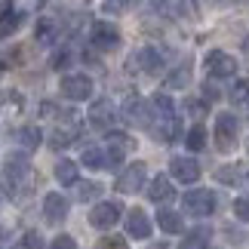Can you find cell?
I'll use <instances>...</instances> for the list:
<instances>
[{"label": "cell", "instance_id": "obj_1", "mask_svg": "<svg viewBox=\"0 0 249 249\" xmlns=\"http://www.w3.org/2000/svg\"><path fill=\"white\" fill-rule=\"evenodd\" d=\"M31 178V157L25 151H13L6 157V166H3V188L9 197H18L22 194V185Z\"/></svg>", "mask_w": 249, "mask_h": 249}, {"label": "cell", "instance_id": "obj_2", "mask_svg": "<svg viewBox=\"0 0 249 249\" xmlns=\"http://www.w3.org/2000/svg\"><path fill=\"white\" fill-rule=\"evenodd\" d=\"M120 117L126 120L129 126H136V129H151L154 126V108H151V102L139 99V95H129V99L123 102Z\"/></svg>", "mask_w": 249, "mask_h": 249}, {"label": "cell", "instance_id": "obj_3", "mask_svg": "<svg viewBox=\"0 0 249 249\" xmlns=\"http://www.w3.org/2000/svg\"><path fill=\"white\" fill-rule=\"evenodd\" d=\"M120 218H123V206L117 200H99V203L92 206V213H89V225L99 228V231H111Z\"/></svg>", "mask_w": 249, "mask_h": 249}, {"label": "cell", "instance_id": "obj_4", "mask_svg": "<svg viewBox=\"0 0 249 249\" xmlns=\"http://www.w3.org/2000/svg\"><path fill=\"white\" fill-rule=\"evenodd\" d=\"M181 203H185V213L203 218V215H213V209H215V194H213L209 188H191Z\"/></svg>", "mask_w": 249, "mask_h": 249}, {"label": "cell", "instance_id": "obj_5", "mask_svg": "<svg viewBox=\"0 0 249 249\" xmlns=\"http://www.w3.org/2000/svg\"><path fill=\"white\" fill-rule=\"evenodd\" d=\"M215 148L222 154H231L237 148V117L234 114H218L215 117Z\"/></svg>", "mask_w": 249, "mask_h": 249}, {"label": "cell", "instance_id": "obj_6", "mask_svg": "<svg viewBox=\"0 0 249 249\" xmlns=\"http://www.w3.org/2000/svg\"><path fill=\"white\" fill-rule=\"evenodd\" d=\"M145 178H148V166L142 163V160H136V163H129V166L117 176L114 188H117L120 194H136L139 188H145Z\"/></svg>", "mask_w": 249, "mask_h": 249}, {"label": "cell", "instance_id": "obj_7", "mask_svg": "<svg viewBox=\"0 0 249 249\" xmlns=\"http://www.w3.org/2000/svg\"><path fill=\"white\" fill-rule=\"evenodd\" d=\"M62 95L71 102H86L92 95V80L86 77V74H65L62 77Z\"/></svg>", "mask_w": 249, "mask_h": 249}, {"label": "cell", "instance_id": "obj_8", "mask_svg": "<svg viewBox=\"0 0 249 249\" xmlns=\"http://www.w3.org/2000/svg\"><path fill=\"white\" fill-rule=\"evenodd\" d=\"M203 65H206L209 77H234L237 74V59L228 55V53H222V50H209Z\"/></svg>", "mask_w": 249, "mask_h": 249}, {"label": "cell", "instance_id": "obj_9", "mask_svg": "<svg viewBox=\"0 0 249 249\" xmlns=\"http://www.w3.org/2000/svg\"><path fill=\"white\" fill-rule=\"evenodd\" d=\"M89 40H92L95 50L111 53V50H117V46H120V31L111 22H95L92 31H89Z\"/></svg>", "mask_w": 249, "mask_h": 249}, {"label": "cell", "instance_id": "obj_10", "mask_svg": "<svg viewBox=\"0 0 249 249\" xmlns=\"http://www.w3.org/2000/svg\"><path fill=\"white\" fill-rule=\"evenodd\" d=\"M163 68V55L154 46H145V50L129 55V71H145V74H160Z\"/></svg>", "mask_w": 249, "mask_h": 249}, {"label": "cell", "instance_id": "obj_11", "mask_svg": "<svg viewBox=\"0 0 249 249\" xmlns=\"http://www.w3.org/2000/svg\"><path fill=\"white\" fill-rule=\"evenodd\" d=\"M169 172H172V178L181 181V185H194V181L200 178V163L194 157H172L169 160Z\"/></svg>", "mask_w": 249, "mask_h": 249}, {"label": "cell", "instance_id": "obj_12", "mask_svg": "<svg viewBox=\"0 0 249 249\" xmlns=\"http://www.w3.org/2000/svg\"><path fill=\"white\" fill-rule=\"evenodd\" d=\"M43 215L50 225H62L65 218H68V200H65L59 191H50V194L43 197Z\"/></svg>", "mask_w": 249, "mask_h": 249}, {"label": "cell", "instance_id": "obj_13", "mask_svg": "<svg viewBox=\"0 0 249 249\" xmlns=\"http://www.w3.org/2000/svg\"><path fill=\"white\" fill-rule=\"evenodd\" d=\"M126 237H136V240H148L151 237V222L139 206L126 213Z\"/></svg>", "mask_w": 249, "mask_h": 249}, {"label": "cell", "instance_id": "obj_14", "mask_svg": "<svg viewBox=\"0 0 249 249\" xmlns=\"http://www.w3.org/2000/svg\"><path fill=\"white\" fill-rule=\"evenodd\" d=\"M22 25V13L16 9L13 0H0V37H9Z\"/></svg>", "mask_w": 249, "mask_h": 249}, {"label": "cell", "instance_id": "obj_15", "mask_svg": "<svg viewBox=\"0 0 249 249\" xmlns=\"http://www.w3.org/2000/svg\"><path fill=\"white\" fill-rule=\"evenodd\" d=\"M176 197V188H172V181L166 176H157V178H151V185H148V200L151 203H169V200Z\"/></svg>", "mask_w": 249, "mask_h": 249}, {"label": "cell", "instance_id": "obj_16", "mask_svg": "<svg viewBox=\"0 0 249 249\" xmlns=\"http://www.w3.org/2000/svg\"><path fill=\"white\" fill-rule=\"evenodd\" d=\"M89 123H92L95 129H102V132H108V129H111V123H114V108H111V102H108V99L95 102L92 108H89Z\"/></svg>", "mask_w": 249, "mask_h": 249}, {"label": "cell", "instance_id": "obj_17", "mask_svg": "<svg viewBox=\"0 0 249 249\" xmlns=\"http://www.w3.org/2000/svg\"><path fill=\"white\" fill-rule=\"evenodd\" d=\"M34 40L43 43V46H50L53 40H59V22L50 18V16H43L40 22H37V28H34Z\"/></svg>", "mask_w": 249, "mask_h": 249}, {"label": "cell", "instance_id": "obj_18", "mask_svg": "<svg viewBox=\"0 0 249 249\" xmlns=\"http://www.w3.org/2000/svg\"><path fill=\"white\" fill-rule=\"evenodd\" d=\"M154 136H157V142H166V145L181 136V123H178L176 114H172V117H163V120L157 123V126H154Z\"/></svg>", "mask_w": 249, "mask_h": 249}, {"label": "cell", "instance_id": "obj_19", "mask_svg": "<svg viewBox=\"0 0 249 249\" xmlns=\"http://www.w3.org/2000/svg\"><path fill=\"white\" fill-rule=\"evenodd\" d=\"M157 225H160V231H166V234H181L185 231V218H181V213H172V209H160Z\"/></svg>", "mask_w": 249, "mask_h": 249}, {"label": "cell", "instance_id": "obj_20", "mask_svg": "<svg viewBox=\"0 0 249 249\" xmlns=\"http://www.w3.org/2000/svg\"><path fill=\"white\" fill-rule=\"evenodd\" d=\"M55 178L62 181V185H77V163L68 157H62L59 163H55Z\"/></svg>", "mask_w": 249, "mask_h": 249}, {"label": "cell", "instance_id": "obj_21", "mask_svg": "<svg viewBox=\"0 0 249 249\" xmlns=\"http://www.w3.org/2000/svg\"><path fill=\"white\" fill-rule=\"evenodd\" d=\"M16 139H18V145H22L25 151H31V148H37L43 142V132L37 129V126H22L16 132Z\"/></svg>", "mask_w": 249, "mask_h": 249}, {"label": "cell", "instance_id": "obj_22", "mask_svg": "<svg viewBox=\"0 0 249 249\" xmlns=\"http://www.w3.org/2000/svg\"><path fill=\"white\" fill-rule=\"evenodd\" d=\"M80 163L86 169H105V163H108V157H105V151L99 148H83V154H80Z\"/></svg>", "mask_w": 249, "mask_h": 249}, {"label": "cell", "instance_id": "obj_23", "mask_svg": "<svg viewBox=\"0 0 249 249\" xmlns=\"http://www.w3.org/2000/svg\"><path fill=\"white\" fill-rule=\"evenodd\" d=\"M99 194H102V185H99V181H77V185H74V197H77L80 203L95 200Z\"/></svg>", "mask_w": 249, "mask_h": 249}, {"label": "cell", "instance_id": "obj_24", "mask_svg": "<svg viewBox=\"0 0 249 249\" xmlns=\"http://www.w3.org/2000/svg\"><path fill=\"white\" fill-rule=\"evenodd\" d=\"M185 145H188L191 151H203V148H206V126H203V123H197V126L188 129Z\"/></svg>", "mask_w": 249, "mask_h": 249}, {"label": "cell", "instance_id": "obj_25", "mask_svg": "<svg viewBox=\"0 0 249 249\" xmlns=\"http://www.w3.org/2000/svg\"><path fill=\"white\" fill-rule=\"evenodd\" d=\"M77 139V129H53V136H50V148L53 151H62V148H68L71 142Z\"/></svg>", "mask_w": 249, "mask_h": 249}, {"label": "cell", "instance_id": "obj_26", "mask_svg": "<svg viewBox=\"0 0 249 249\" xmlns=\"http://www.w3.org/2000/svg\"><path fill=\"white\" fill-rule=\"evenodd\" d=\"M188 83H191V68L188 65H178V68L166 77V89H185Z\"/></svg>", "mask_w": 249, "mask_h": 249}, {"label": "cell", "instance_id": "obj_27", "mask_svg": "<svg viewBox=\"0 0 249 249\" xmlns=\"http://www.w3.org/2000/svg\"><path fill=\"white\" fill-rule=\"evenodd\" d=\"M151 108H154V120H163V117H172V99L163 92H157L151 99Z\"/></svg>", "mask_w": 249, "mask_h": 249}, {"label": "cell", "instance_id": "obj_28", "mask_svg": "<svg viewBox=\"0 0 249 249\" xmlns=\"http://www.w3.org/2000/svg\"><path fill=\"white\" fill-rule=\"evenodd\" d=\"M209 228H197V231H191V237H185V243L178 249H206V240H209Z\"/></svg>", "mask_w": 249, "mask_h": 249}, {"label": "cell", "instance_id": "obj_29", "mask_svg": "<svg viewBox=\"0 0 249 249\" xmlns=\"http://www.w3.org/2000/svg\"><path fill=\"white\" fill-rule=\"evenodd\" d=\"M136 3H139V0H105L102 9H105L108 16H120V13H129Z\"/></svg>", "mask_w": 249, "mask_h": 249}, {"label": "cell", "instance_id": "obj_30", "mask_svg": "<svg viewBox=\"0 0 249 249\" xmlns=\"http://www.w3.org/2000/svg\"><path fill=\"white\" fill-rule=\"evenodd\" d=\"M108 148H117V151H123V154H129L132 139L126 136V132H108Z\"/></svg>", "mask_w": 249, "mask_h": 249}, {"label": "cell", "instance_id": "obj_31", "mask_svg": "<svg viewBox=\"0 0 249 249\" xmlns=\"http://www.w3.org/2000/svg\"><path fill=\"white\" fill-rule=\"evenodd\" d=\"M231 102H234V105L249 102V80H237V83L231 86Z\"/></svg>", "mask_w": 249, "mask_h": 249}, {"label": "cell", "instance_id": "obj_32", "mask_svg": "<svg viewBox=\"0 0 249 249\" xmlns=\"http://www.w3.org/2000/svg\"><path fill=\"white\" fill-rule=\"evenodd\" d=\"M22 249H43V234H40V231H25Z\"/></svg>", "mask_w": 249, "mask_h": 249}, {"label": "cell", "instance_id": "obj_33", "mask_svg": "<svg viewBox=\"0 0 249 249\" xmlns=\"http://www.w3.org/2000/svg\"><path fill=\"white\" fill-rule=\"evenodd\" d=\"M215 178H218V181H225V185H237V181H240V169L225 166V169H218V172H215Z\"/></svg>", "mask_w": 249, "mask_h": 249}, {"label": "cell", "instance_id": "obj_34", "mask_svg": "<svg viewBox=\"0 0 249 249\" xmlns=\"http://www.w3.org/2000/svg\"><path fill=\"white\" fill-rule=\"evenodd\" d=\"M234 218L249 222V197H237V200H234Z\"/></svg>", "mask_w": 249, "mask_h": 249}, {"label": "cell", "instance_id": "obj_35", "mask_svg": "<svg viewBox=\"0 0 249 249\" xmlns=\"http://www.w3.org/2000/svg\"><path fill=\"white\" fill-rule=\"evenodd\" d=\"M105 157H108V163H105V169H120V163H123V151H117V148H108L105 151Z\"/></svg>", "mask_w": 249, "mask_h": 249}, {"label": "cell", "instance_id": "obj_36", "mask_svg": "<svg viewBox=\"0 0 249 249\" xmlns=\"http://www.w3.org/2000/svg\"><path fill=\"white\" fill-rule=\"evenodd\" d=\"M95 249H129V246H126V240H123V237H102Z\"/></svg>", "mask_w": 249, "mask_h": 249}, {"label": "cell", "instance_id": "obj_37", "mask_svg": "<svg viewBox=\"0 0 249 249\" xmlns=\"http://www.w3.org/2000/svg\"><path fill=\"white\" fill-rule=\"evenodd\" d=\"M50 249H77V243H74V237L62 234V237H55V240L50 243Z\"/></svg>", "mask_w": 249, "mask_h": 249}, {"label": "cell", "instance_id": "obj_38", "mask_svg": "<svg viewBox=\"0 0 249 249\" xmlns=\"http://www.w3.org/2000/svg\"><path fill=\"white\" fill-rule=\"evenodd\" d=\"M68 62H71V53H68V50H62V53L53 59V68H55V71H62V68H68Z\"/></svg>", "mask_w": 249, "mask_h": 249}, {"label": "cell", "instance_id": "obj_39", "mask_svg": "<svg viewBox=\"0 0 249 249\" xmlns=\"http://www.w3.org/2000/svg\"><path fill=\"white\" fill-rule=\"evenodd\" d=\"M218 95H222V92H218V86L206 80V83H203V99H206V102H215Z\"/></svg>", "mask_w": 249, "mask_h": 249}, {"label": "cell", "instance_id": "obj_40", "mask_svg": "<svg viewBox=\"0 0 249 249\" xmlns=\"http://www.w3.org/2000/svg\"><path fill=\"white\" fill-rule=\"evenodd\" d=\"M154 13H166V0H148Z\"/></svg>", "mask_w": 249, "mask_h": 249}, {"label": "cell", "instance_id": "obj_41", "mask_svg": "<svg viewBox=\"0 0 249 249\" xmlns=\"http://www.w3.org/2000/svg\"><path fill=\"white\" fill-rule=\"evenodd\" d=\"M188 111H194V114H203V102H188Z\"/></svg>", "mask_w": 249, "mask_h": 249}, {"label": "cell", "instance_id": "obj_42", "mask_svg": "<svg viewBox=\"0 0 249 249\" xmlns=\"http://www.w3.org/2000/svg\"><path fill=\"white\" fill-rule=\"evenodd\" d=\"M151 249H166V240H160V243H154Z\"/></svg>", "mask_w": 249, "mask_h": 249}, {"label": "cell", "instance_id": "obj_43", "mask_svg": "<svg viewBox=\"0 0 249 249\" xmlns=\"http://www.w3.org/2000/svg\"><path fill=\"white\" fill-rule=\"evenodd\" d=\"M243 46H246V50H249V37H246V43H243Z\"/></svg>", "mask_w": 249, "mask_h": 249}]
</instances>
